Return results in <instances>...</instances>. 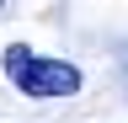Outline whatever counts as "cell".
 I'll return each instance as SVG.
<instances>
[{"label":"cell","mask_w":128,"mask_h":123,"mask_svg":"<svg viewBox=\"0 0 128 123\" xmlns=\"http://www.w3.org/2000/svg\"><path fill=\"white\" fill-rule=\"evenodd\" d=\"M6 75H11V86L16 91H27V96H75L80 91V70L70 64V59H43V54H32V48H6Z\"/></svg>","instance_id":"obj_1"}]
</instances>
